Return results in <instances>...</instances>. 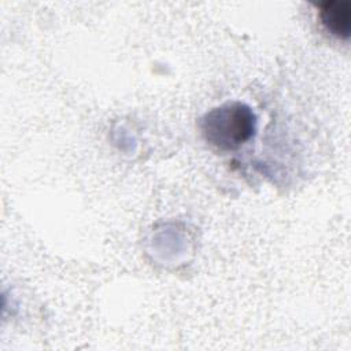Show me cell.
I'll return each instance as SVG.
<instances>
[{
	"label": "cell",
	"instance_id": "1",
	"mask_svg": "<svg viewBox=\"0 0 351 351\" xmlns=\"http://www.w3.org/2000/svg\"><path fill=\"white\" fill-rule=\"evenodd\" d=\"M204 140L221 151L237 149L251 140L256 130V117L250 106L230 101L207 111L200 119Z\"/></svg>",
	"mask_w": 351,
	"mask_h": 351
},
{
	"label": "cell",
	"instance_id": "2",
	"mask_svg": "<svg viewBox=\"0 0 351 351\" xmlns=\"http://www.w3.org/2000/svg\"><path fill=\"white\" fill-rule=\"evenodd\" d=\"M319 19L335 37L347 40L351 33V4L348 1H325L319 5Z\"/></svg>",
	"mask_w": 351,
	"mask_h": 351
}]
</instances>
